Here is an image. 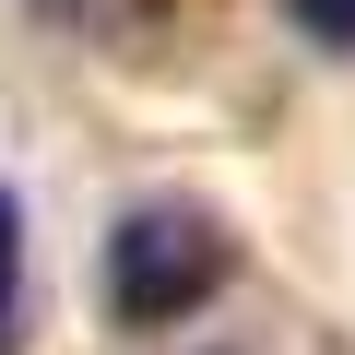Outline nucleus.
I'll use <instances>...</instances> for the list:
<instances>
[{"label":"nucleus","mask_w":355,"mask_h":355,"mask_svg":"<svg viewBox=\"0 0 355 355\" xmlns=\"http://www.w3.org/2000/svg\"><path fill=\"white\" fill-rule=\"evenodd\" d=\"M48 12H60V24H95V36H107V0H48Z\"/></svg>","instance_id":"obj_4"},{"label":"nucleus","mask_w":355,"mask_h":355,"mask_svg":"<svg viewBox=\"0 0 355 355\" xmlns=\"http://www.w3.org/2000/svg\"><path fill=\"white\" fill-rule=\"evenodd\" d=\"M284 24L308 48H355V0H284Z\"/></svg>","instance_id":"obj_3"},{"label":"nucleus","mask_w":355,"mask_h":355,"mask_svg":"<svg viewBox=\"0 0 355 355\" xmlns=\"http://www.w3.org/2000/svg\"><path fill=\"white\" fill-rule=\"evenodd\" d=\"M24 343V202H12V178H0V355Z\"/></svg>","instance_id":"obj_2"},{"label":"nucleus","mask_w":355,"mask_h":355,"mask_svg":"<svg viewBox=\"0 0 355 355\" xmlns=\"http://www.w3.org/2000/svg\"><path fill=\"white\" fill-rule=\"evenodd\" d=\"M225 272H237V249H225V225L190 214V202H142V214H119V237H107V308H119L130 331L190 320Z\"/></svg>","instance_id":"obj_1"}]
</instances>
